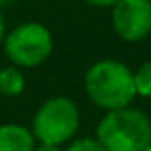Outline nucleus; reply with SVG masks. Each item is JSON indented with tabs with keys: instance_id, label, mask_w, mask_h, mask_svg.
Listing matches in <instances>:
<instances>
[{
	"instance_id": "obj_1",
	"label": "nucleus",
	"mask_w": 151,
	"mask_h": 151,
	"mask_svg": "<svg viewBox=\"0 0 151 151\" xmlns=\"http://www.w3.org/2000/svg\"><path fill=\"white\" fill-rule=\"evenodd\" d=\"M84 88L90 100L107 111L126 107L136 96L134 73L115 59L94 63L84 77Z\"/></svg>"
},
{
	"instance_id": "obj_2",
	"label": "nucleus",
	"mask_w": 151,
	"mask_h": 151,
	"mask_svg": "<svg viewBox=\"0 0 151 151\" xmlns=\"http://www.w3.org/2000/svg\"><path fill=\"white\" fill-rule=\"evenodd\" d=\"M96 134L105 151H144L151 144V122L142 111L126 105L109 111Z\"/></svg>"
},
{
	"instance_id": "obj_3",
	"label": "nucleus",
	"mask_w": 151,
	"mask_h": 151,
	"mask_svg": "<svg viewBox=\"0 0 151 151\" xmlns=\"http://www.w3.org/2000/svg\"><path fill=\"white\" fill-rule=\"evenodd\" d=\"M78 107L69 98H52L37 111L33 119V136L40 144L59 145L78 128Z\"/></svg>"
},
{
	"instance_id": "obj_4",
	"label": "nucleus",
	"mask_w": 151,
	"mask_h": 151,
	"mask_svg": "<svg viewBox=\"0 0 151 151\" xmlns=\"http://www.w3.org/2000/svg\"><path fill=\"white\" fill-rule=\"evenodd\" d=\"M52 35L40 23L17 25L6 38V55L19 67H37L52 54Z\"/></svg>"
},
{
	"instance_id": "obj_5",
	"label": "nucleus",
	"mask_w": 151,
	"mask_h": 151,
	"mask_svg": "<svg viewBox=\"0 0 151 151\" xmlns=\"http://www.w3.org/2000/svg\"><path fill=\"white\" fill-rule=\"evenodd\" d=\"M111 19L121 38L128 42L142 40L151 33V0H117Z\"/></svg>"
},
{
	"instance_id": "obj_6",
	"label": "nucleus",
	"mask_w": 151,
	"mask_h": 151,
	"mask_svg": "<svg viewBox=\"0 0 151 151\" xmlns=\"http://www.w3.org/2000/svg\"><path fill=\"white\" fill-rule=\"evenodd\" d=\"M0 151H35L33 132L21 124L0 126Z\"/></svg>"
},
{
	"instance_id": "obj_7",
	"label": "nucleus",
	"mask_w": 151,
	"mask_h": 151,
	"mask_svg": "<svg viewBox=\"0 0 151 151\" xmlns=\"http://www.w3.org/2000/svg\"><path fill=\"white\" fill-rule=\"evenodd\" d=\"M25 88V77L17 67H6L0 71V92L4 96H19Z\"/></svg>"
},
{
	"instance_id": "obj_8",
	"label": "nucleus",
	"mask_w": 151,
	"mask_h": 151,
	"mask_svg": "<svg viewBox=\"0 0 151 151\" xmlns=\"http://www.w3.org/2000/svg\"><path fill=\"white\" fill-rule=\"evenodd\" d=\"M134 86H136V94L151 98V61L144 63L134 73Z\"/></svg>"
},
{
	"instance_id": "obj_9",
	"label": "nucleus",
	"mask_w": 151,
	"mask_h": 151,
	"mask_svg": "<svg viewBox=\"0 0 151 151\" xmlns=\"http://www.w3.org/2000/svg\"><path fill=\"white\" fill-rule=\"evenodd\" d=\"M65 151H105L98 138H81L75 140Z\"/></svg>"
},
{
	"instance_id": "obj_10",
	"label": "nucleus",
	"mask_w": 151,
	"mask_h": 151,
	"mask_svg": "<svg viewBox=\"0 0 151 151\" xmlns=\"http://www.w3.org/2000/svg\"><path fill=\"white\" fill-rule=\"evenodd\" d=\"M86 4H92V6H98V8H103V6H113L117 0H84Z\"/></svg>"
},
{
	"instance_id": "obj_11",
	"label": "nucleus",
	"mask_w": 151,
	"mask_h": 151,
	"mask_svg": "<svg viewBox=\"0 0 151 151\" xmlns=\"http://www.w3.org/2000/svg\"><path fill=\"white\" fill-rule=\"evenodd\" d=\"M35 151H59V147L52 144H40L38 147H35Z\"/></svg>"
},
{
	"instance_id": "obj_12",
	"label": "nucleus",
	"mask_w": 151,
	"mask_h": 151,
	"mask_svg": "<svg viewBox=\"0 0 151 151\" xmlns=\"http://www.w3.org/2000/svg\"><path fill=\"white\" fill-rule=\"evenodd\" d=\"M4 33H6V25H4V17H2V14H0V44L4 42Z\"/></svg>"
},
{
	"instance_id": "obj_13",
	"label": "nucleus",
	"mask_w": 151,
	"mask_h": 151,
	"mask_svg": "<svg viewBox=\"0 0 151 151\" xmlns=\"http://www.w3.org/2000/svg\"><path fill=\"white\" fill-rule=\"evenodd\" d=\"M144 151H151V144H149V145H147V147H145Z\"/></svg>"
}]
</instances>
